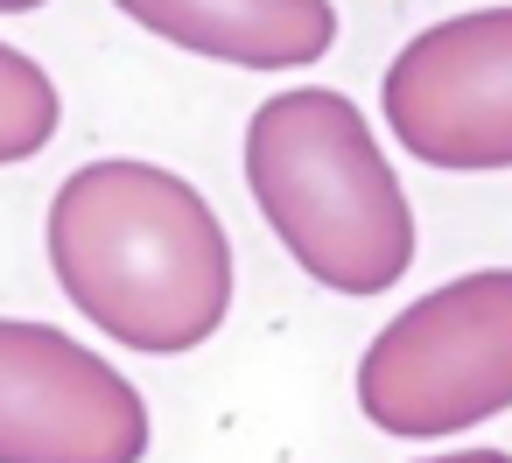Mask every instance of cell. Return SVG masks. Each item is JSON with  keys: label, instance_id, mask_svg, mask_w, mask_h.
<instances>
[{"label": "cell", "instance_id": "1", "mask_svg": "<svg viewBox=\"0 0 512 463\" xmlns=\"http://www.w3.org/2000/svg\"><path fill=\"white\" fill-rule=\"evenodd\" d=\"M43 246L71 309L127 351L183 358L232 316V232L211 197L162 162L99 155L71 169L50 197Z\"/></svg>", "mask_w": 512, "mask_h": 463}, {"label": "cell", "instance_id": "2", "mask_svg": "<svg viewBox=\"0 0 512 463\" xmlns=\"http://www.w3.org/2000/svg\"><path fill=\"white\" fill-rule=\"evenodd\" d=\"M246 190L288 260L330 295H386L414 267V204L372 120L337 85H288L253 106Z\"/></svg>", "mask_w": 512, "mask_h": 463}, {"label": "cell", "instance_id": "3", "mask_svg": "<svg viewBox=\"0 0 512 463\" xmlns=\"http://www.w3.org/2000/svg\"><path fill=\"white\" fill-rule=\"evenodd\" d=\"M512 407V267L414 295L358 358V414L393 442H449Z\"/></svg>", "mask_w": 512, "mask_h": 463}, {"label": "cell", "instance_id": "4", "mask_svg": "<svg viewBox=\"0 0 512 463\" xmlns=\"http://www.w3.org/2000/svg\"><path fill=\"white\" fill-rule=\"evenodd\" d=\"M379 113L400 155L442 176L512 169V0L463 8L400 43L379 78Z\"/></svg>", "mask_w": 512, "mask_h": 463}, {"label": "cell", "instance_id": "5", "mask_svg": "<svg viewBox=\"0 0 512 463\" xmlns=\"http://www.w3.org/2000/svg\"><path fill=\"white\" fill-rule=\"evenodd\" d=\"M141 386L57 323L0 316V463H141Z\"/></svg>", "mask_w": 512, "mask_h": 463}, {"label": "cell", "instance_id": "6", "mask_svg": "<svg viewBox=\"0 0 512 463\" xmlns=\"http://www.w3.org/2000/svg\"><path fill=\"white\" fill-rule=\"evenodd\" d=\"M155 43L232 71H309L337 50V0H113Z\"/></svg>", "mask_w": 512, "mask_h": 463}, {"label": "cell", "instance_id": "7", "mask_svg": "<svg viewBox=\"0 0 512 463\" xmlns=\"http://www.w3.org/2000/svg\"><path fill=\"white\" fill-rule=\"evenodd\" d=\"M64 127V92L57 78L15 50V43H0V169H15V162H36Z\"/></svg>", "mask_w": 512, "mask_h": 463}, {"label": "cell", "instance_id": "8", "mask_svg": "<svg viewBox=\"0 0 512 463\" xmlns=\"http://www.w3.org/2000/svg\"><path fill=\"white\" fill-rule=\"evenodd\" d=\"M421 463H512L505 449H442V456H421Z\"/></svg>", "mask_w": 512, "mask_h": 463}, {"label": "cell", "instance_id": "9", "mask_svg": "<svg viewBox=\"0 0 512 463\" xmlns=\"http://www.w3.org/2000/svg\"><path fill=\"white\" fill-rule=\"evenodd\" d=\"M36 8H50V0H0V15H36Z\"/></svg>", "mask_w": 512, "mask_h": 463}]
</instances>
